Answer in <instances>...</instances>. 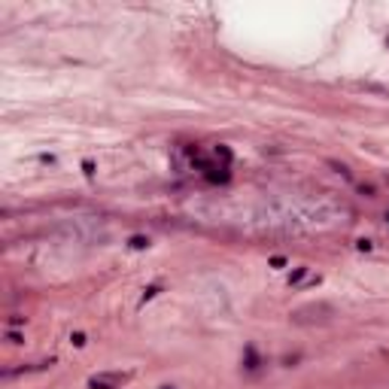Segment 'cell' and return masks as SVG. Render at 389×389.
<instances>
[{
	"instance_id": "1",
	"label": "cell",
	"mask_w": 389,
	"mask_h": 389,
	"mask_svg": "<svg viewBox=\"0 0 389 389\" xmlns=\"http://www.w3.org/2000/svg\"><path fill=\"white\" fill-rule=\"evenodd\" d=\"M332 316H334V307H328V304H307V307H298L292 314V322L310 326V322H328Z\"/></svg>"
},
{
	"instance_id": "2",
	"label": "cell",
	"mask_w": 389,
	"mask_h": 389,
	"mask_svg": "<svg viewBox=\"0 0 389 389\" xmlns=\"http://www.w3.org/2000/svg\"><path fill=\"white\" fill-rule=\"evenodd\" d=\"M128 380H131V374L106 371V374H94V377H88V389H122Z\"/></svg>"
},
{
	"instance_id": "3",
	"label": "cell",
	"mask_w": 389,
	"mask_h": 389,
	"mask_svg": "<svg viewBox=\"0 0 389 389\" xmlns=\"http://www.w3.org/2000/svg\"><path fill=\"white\" fill-rule=\"evenodd\" d=\"M262 368V359L256 353V346H246L244 350V371H258Z\"/></svg>"
},
{
	"instance_id": "4",
	"label": "cell",
	"mask_w": 389,
	"mask_h": 389,
	"mask_svg": "<svg viewBox=\"0 0 389 389\" xmlns=\"http://www.w3.org/2000/svg\"><path fill=\"white\" fill-rule=\"evenodd\" d=\"M307 274H310V268H307V264H298V268L292 270V274H289V286H301Z\"/></svg>"
},
{
	"instance_id": "5",
	"label": "cell",
	"mask_w": 389,
	"mask_h": 389,
	"mask_svg": "<svg viewBox=\"0 0 389 389\" xmlns=\"http://www.w3.org/2000/svg\"><path fill=\"white\" fill-rule=\"evenodd\" d=\"M326 164H328V168H332V170H334V174H340V176H344V180H350V182H353V170H350V168H346V164H344V162H334V158H328V162H326Z\"/></svg>"
},
{
	"instance_id": "6",
	"label": "cell",
	"mask_w": 389,
	"mask_h": 389,
	"mask_svg": "<svg viewBox=\"0 0 389 389\" xmlns=\"http://www.w3.org/2000/svg\"><path fill=\"white\" fill-rule=\"evenodd\" d=\"M128 246H131V250H146V246H149V238H143V234H134V238L128 240Z\"/></svg>"
},
{
	"instance_id": "7",
	"label": "cell",
	"mask_w": 389,
	"mask_h": 389,
	"mask_svg": "<svg viewBox=\"0 0 389 389\" xmlns=\"http://www.w3.org/2000/svg\"><path fill=\"white\" fill-rule=\"evenodd\" d=\"M356 188H359V194H365V198H377V188L371 182H359Z\"/></svg>"
},
{
	"instance_id": "8",
	"label": "cell",
	"mask_w": 389,
	"mask_h": 389,
	"mask_svg": "<svg viewBox=\"0 0 389 389\" xmlns=\"http://www.w3.org/2000/svg\"><path fill=\"white\" fill-rule=\"evenodd\" d=\"M6 340H10L12 346H18V344H24V338H22L18 332H12V328H6Z\"/></svg>"
},
{
	"instance_id": "9",
	"label": "cell",
	"mask_w": 389,
	"mask_h": 389,
	"mask_svg": "<svg viewBox=\"0 0 389 389\" xmlns=\"http://www.w3.org/2000/svg\"><path fill=\"white\" fill-rule=\"evenodd\" d=\"M213 155H216V158H222V162H225V164H228V162H231V152H228V149H225V146H216V149H213Z\"/></svg>"
},
{
	"instance_id": "10",
	"label": "cell",
	"mask_w": 389,
	"mask_h": 389,
	"mask_svg": "<svg viewBox=\"0 0 389 389\" xmlns=\"http://www.w3.org/2000/svg\"><path fill=\"white\" fill-rule=\"evenodd\" d=\"M16 326H24V316H22V314H12V316L6 320V328H16Z\"/></svg>"
},
{
	"instance_id": "11",
	"label": "cell",
	"mask_w": 389,
	"mask_h": 389,
	"mask_svg": "<svg viewBox=\"0 0 389 389\" xmlns=\"http://www.w3.org/2000/svg\"><path fill=\"white\" fill-rule=\"evenodd\" d=\"M70 344H73V346H86V334H82V332H73V334H70Z\"/></svg>"
},
{
	"instance_id": "12",
	"label": "cell",
	"mask_w": 389,
	"mask_h": 389,
	"mask_svg": "<svg viewBox=\"0 0 389 389\" xmlns=\"http://www.w3.org/2000/svg\"><path fill=\"white\" fill-rule=\"evenodd\" d=\"M158 292H162V286H158V283H155V286H149V289L143 292V304H146L149 298H155V295H158Z\"/></svg>"
},
{
	"instance_id": "13",
	"label": "cell",
	"mask_w": 389,
	"mask_h": 389,
	"mask_svg": "<svg viewBox=\"0 0 389 389\" xmlns=\"http://www.w3.org/2000/svg\"><path fill=\"white\" fill-rule=\"evenodd\" d=\"M356 246H359L362 252H371V250H374V244H371V240H365V238H362V240H356Z\"/></svg>"
},
{
	"instance_id": "14",
	"label": "cell",
	"mask_w": 389,
	"mask_h": 389,
	"mask_svg": "<svg viewBox=\"0 0 389 389\" xmlns=\"http://www.w3.org/2000/svg\"><path fill=\"white\" fill-rule=\"evenodd\" d=\"M82 170H86V176H92V174H94V162L86 158V162H82Z\"/></svg>"
},
{
	"instance_id": "15",
	"label": "cell",
	"mask_w": 389,
	"mask_h": 389,
	"mask_svg": "<svg viewBox=\"0 0 389 389\" xmlns=\"http://www.w3.org/2000/svg\"><path fill=\"white\" fill-rule=\"evenodd\" d=\"M298 359H301L298 353H295V356H286V359H283V365H289V368H292V365H298Z\"/></svg>"
},
{
	"instance_id": "16",
	"label": "cell",
	"mask_w": 389,
	"mask_h": 389,
	"mask_svg": "<svg viewBox=\"0 0 389 389\" xmlns=\"http://www.w3.org/2000/svg\"><path fill=\"white\" fill-rule=\"evenodd\" d=\"M270 264H274V268H283V264H286V258H280V256H274V258H270Z\"/></svg>"
},
{
	"instance_id": "17",
	"label": "cell",
	"mask_w": 389,
	"mask_h": 389,
	"mask_svg": "<svg viewBox=\"0 0 389 389\" xmlns=\"http://www.w3.org/2000/svg\"><path fill=\"white\" fill-rule=\"evenodd\" d=\"M162 389H174V386H162Z\"/></svg>"
},
{
	"instance_id": "18",
	"label": "cell",
	"mask_w": 389,
	"mask_h": 389,
	"mask_svg": "<svg viewBox=\"0 0 389 389\" xmlns=\"http://www.w3.org/2000/svg\"><path fill=\"white\" fill-rule=\"evenodd\" d=\"M386 222H389V210H386Z\"/></svg>"
}]
</instances>
